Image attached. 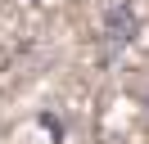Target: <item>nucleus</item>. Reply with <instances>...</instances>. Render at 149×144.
<instances>
[{"instance_id":"1","label":"nucleus","mask_w":149,"mask_h":144,"mask_svg":"<svg viewBox=\"0 0 149 144\" xmlns=\"http://www.w3.org/2000/svg\"><path fill=\"white\" fill-rule=\"evenodd\" d=\"M104 36H109V50H122L127 41H136V14H131V5H113L104 14Z\"/></svg>"},{"instance_id":"2","label":"nucleus","mask_w":149,"mask_h":144,"mask_svg":"<svg viewBox=\"0 0 149 144\" xmlns=\"http://www.w3.org/2000/svg\"><path fill=\"white\" fill-rule=\"evenodd\" d=\"M41 126H50V131H54V135H63V122H54V117H50V113H41Z\"/></svg>"}]
</instances>
